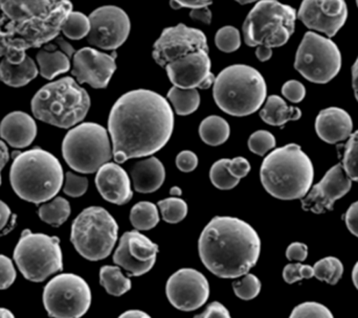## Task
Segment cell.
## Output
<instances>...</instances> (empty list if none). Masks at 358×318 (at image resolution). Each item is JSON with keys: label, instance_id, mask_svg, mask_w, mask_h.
Instances as JSON below:
<instances>
[{"label": "cell", "instance_id": "cell-1", "mask_svg": "<svg viewBox=\"0 0 358 318\" xmlns=\"http://www.w3.org/2000/svg\"><path fill=\"white\" fill-rule=\"evenodd\" d=\"M174 113L161 94L147 89L123 94L111 108L108 132L117 164L150 157L171 138Z\"/></svg>", "mask_w": 358, "mask_h": 318}, {"label": "cell", "instance_id": "cell-2", "mask_svg": "<svg viewBox=\"0 0 358 318\" xmlns=\"http://www.w3.org/2000/svg\"><path fill=\"white\" fill-rule=\"evenodd\" d=\"M71 12V0H0V57L20 64L29 48L58 37Z\"/></svg>", "mask_w": 358, "mask_h": 318}, {"label": "cell", "instance_id": "cell-3", "mask_svg": "<svg viewBox=\"0 0 358 318\" xmlns=\"http://www.w3.org/2000/svg\"><path fill=\"white\" fill-rule=\"evenodd\" d=\"M198 252L202 264L213 275L221 279H238L256 266L261 240L245 221L217 216L202 231Z\"/></svg>", "mask_w": 358, "mask_h": 318}, {"label": "cell", "instance_id": "cell-4", "mask_svg": "<svg viewBox=\"0 0 358 318\" xmlns=\"http://www.w3.org/2000/svg\"><path fill=\"white\" fill-rule=\"evenodd\" d=\"M313 162L296 144L271 151L261 164L263 187L277 199H303L313 185Z\"/></svg>", "mask_w": 358, "mask_h": 318}, {"label": "cell", "instance_id": "cell-5", "mask_svg": "<svg viewBox=\"0 0 358 318\" xmlns=\"http://www.w3.org/2000/svg\"><path fill=\"white\" fill-rule=\"evenodd\" d=\"M10 185L15 193L31 203L52 199L62 187L64 173L58 159L43 149L13 153Z\"/></svg>", "mask_w": 358, "mask_h": 318}, {"label": "cell", "instance_id": "cell-6", "mask_svg": "<svg viewBox=\"0 0 358 318\" xmlns=\"http://www.w3.org/2000/svg\"><path fill=\"white\" fill-rule=\"evenodd\" d=\"M31 113L39 121L69 129L81 123L90 108V96L73 78L46 84L31 99Z\"/></svg>", "mask_w": 358, "mask_h": 318}, {"label": "cell", "instance_id": "cell-7", "mask_svg": "<svg viewBox=\"0 0 358 318\" xmlns=\"http://www.w3.org/2000/svg\"><path fill=\"white\" fill-rule=\"evenodd\" d=\"M266 94L264 78L248 65H231L215 78V102L223 113L233 117H248L256 113L265 102Z\"/></svg>", "mask_w": 358, "mask_h": 318}, {"label": "cell", "instance_id": "cell-8", "mask_svg": "<svg viewBox=\"0 0 358 318\" xmlns=\"http://www.w3.org/2000/svg\"><path fill=\"white\" fill-rule=\"evenodd\" d=\"M296 20L292 6L277 0H261L244 21V41L250 48L283 46L294 34Z\"/></svg>", "mask_w": 358, "mask_h": 318}, {"label": "cell", "instance_id": "cell-9", "mask_svg": "<svg viewBox=\"0 0 358 318\" xmlns=\"http://www.w3.org/2000/svg\"><path fill=\"white\" fill-rule=\"evenodd\" d=\"M115 219L101 206H90L71 224V241L80 256L92 262L110 256L117 241Z\"/></svg>", "mask_w": 358, "mask_h": 318}, {"label": "cell", "instance_id": "cell-10", "mask_svg": "<svg viewBox=\"0 0 358 318\" xmlns=\"http://www.w3.org/2000/svg\"><path fill=\"white\" fill-rule=\"evenodd\" d=\"M62 155L73 170L82 174L98 172L113 159L109 133L103 126L83 123L69 130L62 143Z\"/></svg>", "mask_w": 358, "mask_h": 318}, {"label": "cell", "instance_id": "cell-11", "mask_svg": "<svg viewBox=\"0 0 358 318\" xmlns=\"http://www.w3.org/2000/svg\"><path fill=\"white\" fill-rule=\"evenodd\" d=\"M13 258L23 277L33 283H42L63 269L60 239L29 229L21 233Z\"/></svg>", "mask_w": 358, "mask_h": 318}, {"label": "cell", "instance_id": "cell-12", "mask_svg": "<svg viewBox=\"0 0 358 318\" xmlns=\"http://www.w3.org/2000/svg\"><path fill=\"white\" fill-rule=\"evenodd\" d=\"M342 55L329 38L308 31L305 34L294 61V68L308 81L326 84L338 75Z\"/></svg>", "mask_w": 358, "mask_h": 318}, {"label": "cell", "instance_id": "cell-13", "mask_svg": "<svg viewBox=\"0 0 358 318\" xmlns=\"http://www.w3.org/2000/svg\"><path fill=\"white\" fill-rule=\"evenodd\" d=\"M92 290L87 282L73 273L52 277L43 290V305L52 318H81L92 306Z\"/></svg>", "mask_w": 358, "mask_h": 318}, {"label": "cell", "instance_id": "cell-14", "mask_svg": "<svg viewBox=\"0 0 358 318\" xmlns=\"http://www.w3.org/2000/svg\"><path fill=\"white\" fill-rule=\"evenodd\" d=\"M87 41L104 50H115L123 45L130 34V19L122 8L105 6L90 15Z\"/></svg>", "mask_w": 358, "mask_h": 318}, {"label": "cell", "instance_id": "cell-15", "mask_svg": "<svg viewBox=\"0 0 358 318\" xmlns=\"http://www.w3.org/2000/svg\"><path fill=\"white\" fill-rule=\"evenodd\" d=\"M159 247L138 231H126L113 254V262L129 277H142L157 263Z\"/></svg>", "mask_w": 358, "mask_h": 318}, {"label": "cell", "instance_id": "cell-16", "mask_svg": "<svg viewBox=\"0 0 358 318\" xmlns=\"http://www.w3.org/2000/svg\"><path fill=\"white\" fill-rule=\"evenodd\" d=\"M166 294L174 308L192 312L208 302L210 285L200 271L193 268L179 269L168 280Z\"/></svg>", "mask_w": 358, "mask_h": 318}, {"label": "cell", "instance_id": "cell-17", "mask_svg": "<svg viewBox=\"0 0 358 318\" xmlns=\"http://www.w3.org/2000/svg\"><path fill=\"white\" fill-rule=\"evenodd\" d=\"M208 50V40L200 29L185 24L167 27L153 46L152 56L162 67L187 56L189 52Z\"/></svg>", "mask_w": 358, "mask_h": 318}, {"label": "cell", "instance_id": "cell-18", "mask_svg": "<svg viewBox=\"0 0 358 318\" xmlns=\"http://www.w3.org/2000/svg\"><path fill=\"white\" fill-rule=\"evenodd\" d=\"M168 78L179 88L208 89L214 85L215 75L210 71L208 50L189 52L165 67Z\"/></svg>", "mask_w": 358, "mask_h": 318}, {"label": "cell", "instance_id": "cell-19", "mask_svg": "<svg viewBox=\"0 0 358 318\" xmlns=\"http://www.w3.org/2000/svg\"><path fill=\"white\" fill-rule=\"evenodd\" d=\"M115 71V54H105L94 48H83L73 55L71 75L79 84H88L96 89H103L108 86Z\"/></svg>", "mask_w": 358, "mask_h": 318}, {"label": "cell", "instance_id": "cell-20", "mask_svg": "<svg viewBox=\"0 0 358 318\" xmlns=\"http://www.w3.org/2000/svg\"><path fill=\"white\" fill-rule=\"evenodd\" d=\"M308 29L334 37L348 17L345 0H303L298 14Z\"/></svg>", "mask_w": 358, "mask_h": 318}, {"label": "cell", "instance_id": "cell-21", "mask_svg": "<svg viewBox=\"0 0 358 318\" xmlns=\"http://www.w3.org/2000/svg\"><path fill=\"white\" fill-rule=\"evenodd\" d=\"M351 187L352 180L347 176L342 164H336L303 198V210L315 214H324L332 210L334 203L347 195Z\"/></svg>", "mask_w": 358, "mask_h": 318}, {"label": "cell", "instance_id": "cell-22", "mask_svg": "<svg viewBox=\"0 0 358 318\" xmlns=\"http://www.w3.org/2000/svg\"><path fill=\"white\" fill-rule=\"evenodd\" d=\"M96 185L106 201L117 205H124L134 197L129 175L121 166L113 162H107L99 168Z\"/></svg>", "mask_w": 358, "mask_h": 318}, {"label": "cell", "instance_id": "cell-23", "mask_svg": "<svg viewBox=\"0 0 358 318\" xmlns=\"http://www.w3.org/2000/svg\"><path fill=\"white\" fill-rule=\"evenodd\" d=\"M75 54L73 46L62 37H57L55 43L44 44L36 56L40 75L44 79L52 80L67 73L71 69V59Z\"/></svg>", "mask_w": 358, "mask_h": 318}, {"label": "cell", "instance_id": "cell-24", "mask_svg": "<svg viewBox=\"0 0 358 318\" xmlns=\"http://www.w3.org/2000/svg\"><path fill=\"white\" fill-rule=\"evenodd\" d=\"M353 122L344 109L330 107L324 109L315 120V131L327 144L334 145L350 138Z\"/></svg>", "mask_w": 358, "mask_h": 318}, {"label": "cell", "instance_id": "cell-25", "mask_svg": "<svg viewBox=\"0 0 358 318\" xmlns=\"http://www.w3.org/2000/svg\"><path fill=\"white\" fill-rule=\"evenodd\" d=\"M36 136L35 120L22 111L8 113L0 123V136L13 148H27L35 140Z\"/></svg>", "mask_w": 358, "mask_h": 318}, {"label": "cell", "instance_id": "cell-26", "mask_svg": "<svg viewBox=\"0 0 358 318\" xmlns=\"http://www.w3.org/2000/svg\"><path fill=\"white\" fill-rule=\"evenodd\" d=\"M134 189L138 193L151 194L157 191L165 182L166 170L157 157L138 160L130 171Z\"/></svg>", "mask_w": 358, "mask_h": 318}, {"label": "cell", "instance_id": "cell-27", "mask_svg": "<svg viewBox=\"0 0 358 318\" xmlns=\"http://www.w3.org/2000/svg\"><path fill=\"white\" fill-rule=\"evenodd\" d=\"M39 73L33 59L27 56L20 64H12L6 59L0 62V81L10 87H22L33 81Z\"/></svg>", "mask_w": 358, "mask_h": 318}, {"label": "cell", "instance_id": "cell-28", "mask_svg": "<svg viewBox=\"0 0 358 318\" xmlns=\"http://www.w3.org/2000/svg\"><path fill=\"white\" fill-rule=\"evenodd\" d=\"M260 117L268 125L282 127L288 122L300 120L302 111L298 107L288 106L279 96H271L261 109Z\"/></svg>", "mask_w": 358, "mask_h": 318}, {"label": "cell", "instance_id": "cell-29", "mask_svg": "<svg viewBox=\"0 0 358 318\" xmlns=\"http://www.w3.org/2000/svg\"><path fill=\"white\" fill-rule=\"evenodd\" d=\"M199 136L208 146L217 147L224 144L231 136L229 123L218 115H210L201 122Z\"/></svg>", "mask_w": 358, "mask_h": 318}, {"label": "cell", "instance_id": "cell-30", "mask_svg": "<svg viewBox=\"0 0 358 318\" xmlns=\"http://www.w3.org/2000/svg\"><path fill=\"white\" fill-rule=\"evenodd\" d=\"M100 284L109 296H122L131 290L132 283L119 266L105 265L100 270Z\"/></svg>", "mask_w": 358, "mask_h": 318}, {"label": "cell", "instance_id": "cell-31", "mask_svg": "<svg viewBox=\"0 0 358 318\" xmlns=\"http://www.w3.org/2000/svg\"><path fill=\"white\" fill-rule=\"evenodd\" d=\"M167 96L173 105L176 113L182 117L195 113L200 105V94L195 88L185 89L173 86Z\"/></svg>", "mask_w": 358, "mask_h": 318}, {"label": "cell", "instance_id": "cell-32", "mask_svg": "<svg viewBox=\"0 0 358 318\" xmlns=\"http://www.w3.org/2000/svg\"><path fill=\"white\" fill-rule=\"evenodd\" d=\"M71 204L63 197L55 198L52 201L40 206L38 210L39 218L55 227L64 224L71 216Z\"/></svg>", "mask_w": 358, "mask_h": 318}, {"label": "cell", "instance_id": "cell-33", "mask_svg": "<svg viewBox=\"0 0 358 318\" xmlns=\"http://www.w3.org/2000/svg\"><path fill=\"white\" fill-rule=\"evenodd\" d=\"M130 222L136 231H150L155 229L159 222L157 206L152 202H138L131 208Z\"/></svg>", "mask_w": 358, "mask_h": 318}, {"label": "cell", "instance_id": "cell-34", "mask_svg": "<svg viewBox=\"0 0 358 318\" xmlns=\"http://www.w3.org/2000/svg\"><path fill=\"white\" fill-rule=\"evenodd\" d=\"M315 277L319 281L326 282L334 286L340 282L344 275V265L340 259L336 256H327L315 263L313 266Z\"/></svg>", "mask_w": 358, "mask_h": 318}, {"label": "cell", "instance_id": "cell-35", "mask_svg": "<svg viewBox=\"0 0 358 318\" xmlns=\"http://www.w3.org/2000/svg\"><path fill=\"white\" fill-rule=\"evenodd\" d=\"M61 31L69 39H83L90 31V17L83 13L71 12L63 23Z\"/></svg>", "mask_w": 358, "mask_h": 318}, {"label": "cell", "instance_id": "cell-36", "mask_svg": "<svg viewBox=\"0 0 358 318\" xmlns=\"http://www.w3.org/2000/svg\"><path fill=\"white\" fill-rule=\"evenodd\" d=\"M163 220L170 224H176L185 220L187 215V204L179 197L166 198L157 203Z\"/></svg>", "mask_w": 358, "mask_h": 318}, {"label": "cell", "instance_id": "cell-37", "mask_svg": "<svg viewBox=\"0 0 358 318\" xmlns=\"http://www.w3.org/2000/svg\"><path fill=\"white\" fill-rule=\"evenodd\" d=\"M227 161H229L227 159L218 160L213 164L210 170V179L213 185L222 191L234 189L240 182V179L231 176L227 168Z\"/></svg>", "mask_w": 358, "mask_h": 318}, {"label": "cell", "instance_id": "cell-38", "mask_svg": "<svg viewBox=\"0 0 358 318\" xmlns=\"http://www.w3.org/2000/svg\"><path fill=\"white\" fill-rule=\"evenodd\" d=\"M233 290L235 296L242 301H252L259 296L261 291L260 280L252 273H246L240 280L234 282Z\"/></svg>", "mask_w": 358, "mask_h": 318}, {"label": "cell", "instance_id": "cell-39", "mask_svg": "<svg viewBox=\"0 0 358 318\" xmlns=\"http://www.w3.org/2000/svg\"><path fill=\"white\" fill-rule=\"evenodd\" d=\"M343 168L351 180L358 182V130L351 134L345 146Z\"/></svg>", "mask_w": 358, "mask_h": 318}, {"label": "cell", "instance_id": "cell-40", "mask_svg": "<svg viewBox=\"0 0 358 318\" xmlns=\"http://www.w3.org/2000/svg\"><path fill=\"white\" fill-rule=\"evenodd\" d=\"M217 48L223 52H234L241 46V37L236 27H223L217 31L215 37Z\"/></svg>", "mask_w": 358, "mask_h": 318}, {"label": "cell", "instance_id": "cell-41", "mask_svg": "<svg viewBox=\"0 0 358 318\" xmlns=\"http://www.w3.org/2000/svg\"><path fill=\"white\" fill-rule=\"evenodd\" d=\"M275 138L266 130L254 132L248 138V148L255 154L263 157L275 147Z\"/></svg>", "mask_w": 358, "mask_h": 318}, {"label": "cell", "instance_id": "cell-42", "mask_svg": "<svg viewBox=\"0 0 358 318\" xmlns=\"http://www.w3.org/2000/svg\"><path fill=\"white\" fill-rule=\"evenodd\" d=\"M289 318H334L331 311L317 302H305L292 310Z\"/></svg>", "mask_w": 358, "mask_h": 318}, {"label": "cell", "instance_id": "cell-43", "mask_svg": "<svg viewBox=\"0 0 358 318\" xmlns=\"http://www.w3.org/2000/svg\"><path fill=\"white\" fill-rule=\"evenodd\" d=\"M313 277H315L313 267L309 266V265L296 263V264L286 265L283 269L284 281L289 285L302 281V280L313 279Z\"/></svg>", "mask_w": 358, "mask_h": 318}, {"label": "cell", "instance_id": "cell-44", "mask_svg": "<svg viewBox=\"0 0 358 318\" xmlns=\"http://www.w3.org/2000/svg\"><path fill=\"white\" fill-rule=\"evenodd\" d=\"M88 189V179L75 173L67 172L63 191L69 197L78 198L83 196Z\"/></svg>", "mask_w": 358, "mask_h": 318}, {"label": "cell", "instance_id": "cell-45", "mask_svg": "<svg viewBox=\"0 0 358 318\" xmlns=\"http://www.w3.org/2000/svg\"><path fill=\"white\" fill-rule=\"evenodd\" d=\"M17 273L12 260L0 254V290H6L16 281Z\"/></svg>", "mask_w": 358, "mask_h": 318}, {"label": "cell", "instance_id": "cell-46", "mask_svg": "<svg viewBox=\"0 0 358 318\" xmlns=\"http://www.w3.org/2000/svg\"><path fill=\"white\" fill-rule=\"evenodd\" d=\"M282 94L292 103H300L306 96V88L301 82L296 80H290L286 82L282 87Z\"/></svg>", "mask_w": 358, "mask_h": 318}, {"label": "cell", "instance_id": "cell-47", "mask_svg": "<svg viewBox=\"0 0 358 318\" xmlns=\"http://www.w3.org/2000/svg\"><path fill=\"white\" fill-rule=\"evenodd\" d=\"M16 215H12L8 204L0 200V236L10 233L15 226Z\"/></svg>", "mask_w": 358, "mask_h": 318}, {"label": "cell", "instance_id": "cell-48", "mask_svg": "<svg viewBox=\"0 0 358 318\" xmlns=\"http://www.w3.org/2000/svg\"><path fill=\"white\" fill-rule=\"evenodd\" d=\"M227 168H229L231 176L237 179H242L248 176V173L250 172V164L244 157H238L233 159H229Z\"/></svg>", "mask_w": 358, "mask_h": 318}, {"label": "cell", "instance_id": "cell-49", "mask_svg": "<svg viewBox=\"0 0 358 318\" xmlns=\"http://www.w3.org/2000/svg\"><path fill=\"white\" fill-rule=\"evenodd\" d=\"M176 166L181 172H193L198 166V157L189 150L181 151L176 157Z\"/></svg>", "mask_w": 358, "mask_h": 318}, {"label": "cell", "instance_id": "cell-50", "mask_svg": "<svg viewBox=\"0 0 358 318\" xmlns=\"http://www.w3.org/2000/svg\"><path fill=\"white\" fill-rule=\"evenodd\" d=\"M194 318H231V317L227 307L223 306L221 303L213 302L206 307L203 312L195 315Z\"/></svg>", "mask_w": 358, "mask_h": 318}, {"label": "cell", "instance_id": "cell-51", "mask_svg": "<svg viewBox=\"0 0 358 318\" xmlns=\"http://www.w3.org/2000/svg\"><path fill=\"white\" fill-rule=\"evenodd\" d=\"M308 256V246L301 242H294L286 250V258L289 261L304 262Z\"/></svg>", "mask_w": 358, "mask_h": 318}, {"label": "cell", "instance_id": "cell-52", "mask_svg": "<svg viewBox=\"0 0 358 318\" xmlns=\"http://www.w3.org/2000/svg\"><path fill=\"white\" fill-rule=\"evenodd\" d=\"M345 221L349 231L358 238V201L351 204L345 215Z\"/></svg>", "mask_w": 358, "mask_h": 318}, {"label": "cell", "instance_id": "cell-53", "mask_svg": "<svg viewBox=\"0 0 358 318\" xmlns=\"http://www.w3.org/2000/svg\"><path fill=\"white\" fill-rule=\"evenodd\" d=\"M213 3V0H171L170 4L172 8H187L191 10L195 8H208Z\"/></svg>", "mask_w": 358, "mask_h": 318}, {"label": "cell", "instance_id": "cell-54", "mask_svg": "<svg viewBox=\"0 0 358 318\" xmlns=\"http://www.w3.org/2000/svg\"><path fill=\"white\" fill-rule=\"evenodd\" d=\"M189 16L193 20L200 21V22L210 24L212 21V12L208 8H195L189 13Z\"/></svg>", "mask_w": 358, "mask_h": 318}, {"label": "cell", "instance_id": "cell-55", "mask_svg": "<svg viewBox=\"0 0 358 318\" xmlns=\"http://www.w3.org/2000/svg\"><path fill=\"white\" fill-rule=\"evenodd\" d=\"M256 56L261 62H266L273 57V48L263 45L257 46Z\"/></svg>", "mask_w": 358, "mask_h": 318}, {"label": "cell", "instance_id": "cell-56", "mask_svg": "<svg viewBox=\"0 0 358 318\" xmlns=\"http://www.w3.org/2000/svg\"><path fill=\"white\" fill-rule=\"evenodd\" d=\"M8 159H10V154H8V146H6V143L0 140V170L6 166Z\"/></svg>", "mask_w": 358, "mask_h": 318}, {"label": "cell", "instance_id": "cell-57", "mask_svg": "<svg viewBox=\"0 0 358 318\" xmlns=\"http://www.w3.org/2000/svg\"><path fill=\"white\" fill-rule=\"evenodd\" d=\"M117 318H152L142 310H128Z\"/></svg>", "mask_w": 358, "mask_h": 318}, {"label": "cell", "instance_id": "cell-58", "mask_svg": "<svg viewBox=\"0 0 358 318\" xmlns=\"http://www.w3.org/2000/svg\"><path fill=\"white\" fill-rule=\"evenodd\" d=\"M352 86L355 89V98L358 102V57L352 67Z\"/></svg>", "mask_w": 358, "mask_h": 318}, {"label": "cell", "instance_id": "cell-59", "mask_svg": "<svg viewBox=\"0 0 358 318\" xmlns=\"http://www.w3.org/2000/svg\"><path fill=\"white\" fill-rule=\"evenodd\" d=\"M0 318H16L8 309L0 307Z\"/></svg>", "mask_w": 358, "mask_h": 318}, {"label": "cell", "instance_id": "cell-60", "mask_svg": "<svg viewBox=\"0 0 358 318\" xmlns=\"http://www.w3.org/2000/svg\"><path fill=\"white\" fill-rule=\"evenodd\" d=\"M352 281L355 288L358 290V262L355 264L352 271Z\"/></svg>", "mask_w": 358, "mask_h": 318}, {"label": "cell", "instance_id": "cell-61", "mask_svg": "<svg viewBox=\"0 0 358 318\" xmlns=\"http://www.w3.org/2000/svg\"><path fill=\"white\" fill-rule=\"evenodd\" d=\"M170 194H171L173 197H179V196L182 194V191H181L180 187H173L171 189H170Z\"/></svg>", "mask_w": 358, "mask_h": 318}, {"label": "cell", "instance_id": "cell-62", "mask_svg": "<svg viewBox=\"0 0 358 318\" xmlns=\"http://www.w3.org/2000/svg\"><path fill=\"white\" fill-rule=\"evenodd\" d=\"M235 1H237L238 3L240 4H248L252 3V2L257 1V0H235Z\"/></svg>", "mask_w": 358, "mask_h": 318}, {"label": "cell", "instance_id": "cell-63", "mask_svg": "<svg viewBox=\"0 0 358 318\" xmlns=\"http://www.w3.org/2000/svg\"><path fill=\"white\" fill-rule=\"evenodd\" d=\"M0 185H1V170H0Z\"/></svg>", "mask_w": 358, "mask_h": 318}, {"label": "cell", "instance_id": "cell-64", "mask_svg": "<svg viewBox=\"0 0 358 318\" xmlns=\"http://www.w3.org/2000/svg\"><path fill=\"white\" fill-rule=\"evenodd\" d=\"M357 6H358V0H357Z\"/></svg>", "mask_w": 358, "mask_h": 318}]
</instances>
